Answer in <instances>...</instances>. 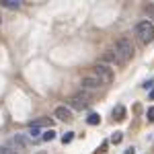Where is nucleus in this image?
Masks as SVG:
<instances>
[{
    "label": "nucleus",
    "instance_id": "obj_20",
    "mask_svg": "<svg viewBox=\"0 0 154 154\" xmlns=\"http://www.w3.org/2000/svg\"><path fill=\"white\" fill-rule=\"evenodd\" d=\"M123 154H136V148H128V150H125Z\"/></svg>",
    "mask_w": 154,
    "mask_h": 154
},
{
    "label": "nucleus",
    "instance_id": "obj_1",
    "mask_svg": "<svg viewBox=\"0 0 154 154\" xmlns=\"http://www.w3.org/2000/svg\"><path fill=\"white\" fill-rule=\"evenodd\" d=\"M115 56H117V62L119 64H128L134 56V48H131V41L128 37H119L115 41Z\"/></svg>",
    "mask_w": 154,
    "mask_h": 154
},
{
    "label": "nucleus",
    "instance_id": "obj_13",
    "mask_svg": "<svg viewBox=\"0 0 154 154\" xmlns=\"http://www.w3.org/2000/svg\"><path fill=\"white\" fill-rule=\"evenodd\" d=\"M74 140V131H66L64 136H62V144H70Z\"/></svg>",
    "mask_w": 154,
    "mask_h": 154
},
{
    "label": "nucleus",
    "instance_id": "obj_8",
    "mask_svg": "<svg viewBox=\"0 0 154 154\" xmlns=\"http://www.w3.org/2000/svg\"><path fill=\"white\" fill-rule=\"evenodd\" d=\"M12 144H14V146H17V148H21V150H25V148H27V146H29V140H27V138H25L23 134H17V136H14V138H12Z\"/></svg>",
    "mask_w": 154,
    "mask_h": 154
},
{
    "label": "nucleus",
    "instance_id": "obj_19",
    "mask_svg": "<svg viewBox=\"0 0 154 154\" xmlns=\"http://www.w3.org/2000/svg\"><path fill=\"white\" fill-rule=\"evenodd\" d=\"M152 84H154V80H146L144 82V88H152Z\"/></svg>",
    "mask_w": 154,
    "mask_h": 154
},
{
    "label": "nucleus",
    "instance_id": "obj_18",
    "mask_svg": "<svg viewBox=\"0 0 154 154\" xmlns=\"http://www.w3.org/2000/svg\"><path fill=\"white\" fill-rule=\"evenodd\" d=\"M144 11H146V14H150V17L154 19V4H146V6H144Z\"/></svg>",
    "mask_w": 154,
    "mask_h": 154
},
{
    "label": "nucleus",
    "instance_id": "obj_4",
    "mask_svg": "<svg viewBox=\"0 0 154 154\" xmlns=\"http://www.w3.org/2000/svg\"><path fill=\"white\" fill-rule=\"evenodd\" d=\"M88 107V95L86 93H78L68 99V109H86Z\"/></svg>",
    "mask_w": 154,
    "mask_h": 154
},
{
    "label": "nucleus",
    "instance_id": "obj_21",
    "mask_svg": "<svg viewBox=\"0 0 154 154\" xmlns=\"http://www.w3.org/2000/svg\"><path fill=\"white\" fill-rule=\"evenodd\" d=\"M150 99H152V101H154V88H152V93H150Z\"/></svg>",
    "mask_w": 154,
    "mask_h": 154
},
{
    "label": "nucleus",
    "instance_id": "obj_14",
    "mask_svg": "<svg viewBox=\"0 0 154 154\" xmlns=\"http://www.w3.org/2000/svg\"><path fill=\"white\" fill-rule=\"evenodd\" d=\"M123 140V136H121V131H115L113 136H111V144H119Z\"/></svg>",
    "mask_w": 154,
    "mask_h": 154
},
{
    "label": "nucleus",
    "instance_id": "obj_22",
    "mask_svg": "<svg viewBox=\"0 0 154 154\" xmlns=\"http://www.w3.org/2000/svg\"><path fill=\"white\" fill-rule=\"evenodd\" d=\"M0 23H2V17H0Z\"/></svg>",
    "mask_w": 154,
    "mask_h": 154
},
{
    "label": "nucleus",
    "instance_id": "obj_6",
    "mask_svg": "<svg viewBox=\"0 0 154 154\" xmlns=\"http://www.w3.org/2000/svg\"><path fill=\"white\" fill-rule=\"evenodd\" d=\"M54 117H58L60 121H72V111L68 107H56V111H54Z\"/></svg>",
    "mask_w": 154,
    "mask_h": 154
},
{
    "label": "nucleus",
    "instance_id": "obj_10",
    "mask_svg": "<svg viewBox=\"0 0 154 154\" xmlns=\"http://www.w3.org/2000/svg\"><path fill=\"white\" fill-rule=\"evenodd\" d=\"M0 6H4V8H19L21 2H17V0H0Z\"/></svg>",
    "mask_w": 154,
    "mask_h": 154
},
{
    "label": "nucleus",
    "instance_id": "obj_12",
    "mask_svg": "<svg viewBox=\"0 0 154 154\" xmlns=\"http://www.w3.org/2000/svg\"><path fill=\"white\" fill-rule=\"evenodd\" d=\"M54 138H56V131L51 130V128H49L48 131H43V136H41V140H45V142H51Z\"/></svg>",
    "mask_w": 154,
    "mask_h": 154
},
{
    "label": "nucleus",
    "instance_id": "obj_7",
    "mask_svg": "<svg viewBox=\"0 0 154 154\" xmlns=\"http://www.w3.org/2000/svg\"><path fill=\"white\" fill-rule=\"evenodd\" d=\"M101 64H119L117 62V56H115V51L113 49H109V51H105L103 56H101Z\"/></svg>",
    "mask_w": 154,
    "mask_h": 154
},
{
    "label": "nucleus",
    "instance_id": "obj_17",
    "mask_svg": "<svg viewBox=\"0 0 154 154\" xmlns=\"http://www.w3.org/2000/svg\"><path fill=\"white\" fill-rule=\"evenodd\" d=\"M146 119H148V123H152V121H154V107H150V109L146 111Z\"/></svg>",
    "mask_w": 154,
    "mask_h": 154
},
{
    "label": "nucleus",
    "instance_id": "obj_3",
    "mask_svg": "<svg viewBox=\"0 0 154 154\" xmlns=\"http://www.w3.org/2000/svg\"><path fill=\"white\" fill-rule=\"evenodd\" d=\"M95 76L101 80L103 84H109V82H113V78H115V74H113V70L109 68V66H105V64H101V62H97L95 64Z\"/></svg>",
    "mask_w": 154,
    "mask_h": 154
},
{
    "label": "nucleus",
    "instance_id": "obj_9",
    "mask_svg": "<svg viewBox=\"0 0 154 154\" xmlns=\"http://www.w3.org/2000/svg\"><path fill=\"white\" fill-rule=\"evenodd\" d=\"M125 117H128V111H125L123 105H117L113 109V119H115V121H123Z\"/></svg>",
    "mask_w": 154,
    "mask_h": 154
},
{
    "label": "nucleus",
    "instance_id": "obj_11",
    "mask_svg": "<svg viewBox=\"0 0 154 154\" xmlns=\"http://www.w3.org/2000/svg\"><path fill=\"white\" fill-rule=\"evenodd\" d=\"M86 123H88V125H99V123H101V117H99L97 113H91V115L86 117Z\"/></svg>",
    "mask_w": 154,
    "mask_h": 154
},
{
    "label": "nucleus",
    "instance_id": "obj_2",
    "mask_svg": "<svg viewBox=\"0 0 154 154\" xmlns=\"http://www.w3.org/2000/svg\"><path fill=\"white\" fill-rule=\"evenodd\" d=\"M136 35L142 43H152L154 41V25L150 21H140L136 25Z\"/></svg>",
    "mask_w": 154,
    "mask_h": 154
},
{
    "label": "nucleus",
    "instance_id": "obj_5",
    "mask_svg": "<svg viewBox=\"0 0 154 154\" xmlns=\"http://www.w3.org/2000/svg\"><path fill=\"white\" fill-rule=\"evenodd\" d=\"M101 84H103V82H101L97 76H84L82 80H80V86H82V91H97Z\"/></svg>",
    "mask_w": 154,
    "mask_h": 154
},
{
    "label": "nucleus",
    "instance_id": "obj_16",
    "mask_svg": "<svg viewBox=\"0 0 154 154\" xmlns=\"http://www.w3.org/2000/svg\"><path fill=\"white\" fill-rule=\"evenodd\" d=\"M0 154H19L17 150H12L8 146H0Z\"/></svg>",
    "mask_w": 154,
    "mask_h": 154
},
{
    "label": "nucleus",
    "instance_id": "obj_15",
    "mask_svg": "<svg viewBox=\"0 0 154 154\" xmlns=\"http://www.w3.org/2000/svg\"><path fill=\"white\" fill-rule=\"evenodd\" d=\"M29 136H31V140H37V138L41 136V131H39V128H31V130H29Z\"/></svg>",
    "mask_w": 154,
    "mask_h": 154
}]
</instances>
